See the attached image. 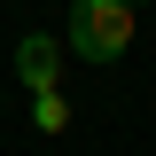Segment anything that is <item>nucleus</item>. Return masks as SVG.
<instances>
[{"mask_svg": "<svg viewBox=\"0 0 156 156\" xmlns=\"http://www.w3.org/2000/svg\"><path fill=\"white\" fill-rule=\"evenodd\" d=\"M31 125H39V133H62V125H70V101H62V94H39L31 101Z\"/></svg>", "mask_w": 156, "mask_h": 156, "instance_id": "7ed1b4c3", "label": "nucleus"}, {"mask_svg": "<svg viewBox=\"0 0 156 156\" xmlns=\"http://www.w3.org/2000/svg\"><path fill=\"white\" fill-rule=\"evenodd\" d=\"M70 47L94 55V62L125 55L133 47V0H78L70 8Z\"/></svg>", "mask_w": 156, "mask_h": 156, "instance_id": "f257e3e1", "label": "nucleus"}, {"mask_svg": "<svg viewBox=\"0 0 156 156\" xmlns=\"http://www.w3.org/2000/svg\"><path fill=\"white\" fill-rule=\"evenodd\" d=\"M16 78H23V86H31V94H55V86H62V47H55V39H23V47H16Z\"/></svg>", "mask_w": 156, "mask_h": 156, "instance_id": "f03ea898", "label": "nucleus"}]
</instances>
